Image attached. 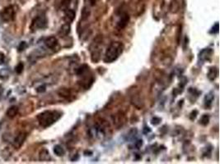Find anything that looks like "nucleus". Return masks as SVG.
I'll list each match as a JSON object with an SVG mask.
<instances>
[{
	"mask_svg": "<svg viewBox=\"0 0 220 164\" xmlns=\"http://www.w3.org/2000/svg\"><path fill=\"white\" fill-rule=\"evenodd\" d=\"M69 3H70V0H63L61 6H62V8H64V9L67 10L68 8V6H69Z\"/></svg>",
	"mask_w": 220,
	"mask_h": 164,
	"instance_id": "obj_18",
	"label": "nucleus"
},
{
	"mask_svg": "<svg viewBox=\"0 0 220 164\" xmlns=\"http://www.w3.org/2000/svg\"><path fill=\"white\" fill-rule=\"evenodd\" d=\"M124 50V46L122 43L120 42H112L109 46L107 49L104 55V62L106 63L115 62V60L120 57Z\"/></svg>",
	"mask_w": 220,
	"mask_h": 164,
	"instance_id": "obj_1",
	"label": "nucleus"
},
{
	"mask_svg": "<svg viewBox=\"0 0 220 164\" xmlns=\"http://www.w3.org/2000/svg\"><path fill=\"white\" fill-rule=\"evenodd\" d=\"M91 2V5L92 6H94L96 3V0H90Z\"/></svg>",
	"mask_w": 220,
	"mask_h": 164,
	"instance_id": "obj_21",
	"label": "nucleus"
},
{
	"mask_svg": "<svg viewBox=\"0 0 220 164\" xmlns=\"http://www.w3.org/2000/svg\"><path fill=\"white\" fill-rule=\"evenodd\" d=\"M214 26H215V28L213 27V30L211 31V33H218V23H216Z\"/></svg>",
	"mask_w": 220,
	"mask_h": 164,
	"instance_id": "obj_19",
	"label": "nucleus"
},
{
	"mask_svg": "<svg viewBox=\"0 0 220 164\" xmlns=\"http://www.w3.org/2000/svg\"><path fill=\"white\" fill-rule=\"evenodd\" d=\"M70 30H71V26H70L69 23H66L64 25H63L60 28V31H59V34H60L61 36H67L68 34L70 33Z\"/></svg>",
	"mask_w": 220,
	"mask_h": 164,
	"instance_id": "obj_9",
	"label": "nucleus"
},
{
	"mask_svg": "<svg viewBox=\"0 0 220 164\" xmlns=\"http://www.w3.org/2000/svg\"><path fill=\"white\" fill-rule=\"evenodd\" d=\"M16 10L13 6H8L5 8H3V11L0 13V18L1 19L5 21V22H9L13 21L15 18Z\"/></svg>",
	"mask_w": 220,
	"mask_h": 164,
	"instance_id": "obj_3",
	"label": "nucleus"
},
{
	"mask_svg": "<svg viewBox=\"0 0 220 164\" xmlns=\"http://www.w3.org/2000/svg\"><path fill=\"white\" fill-rule=\"evenodd\" d=\"M130 21V16L127 13H123L121 14L120 18V20L117 22V28L120 30H122L124 28L126 27L128 23Z\"/></svg>",
	"mask_w": 220,
	"mask_h": 164,
	"instance_id": "obj_5",
	"label": "nucleus"
},
{
	"mask_svg": "<svg viewBox=\"0 0 220 164\" xmlns=\"http://www.w3.org/2000/svg\"><path fill=\"white\" fill-rule=\"evenodd\" d=\"M23 67H24V66H23V64L22 63V62H20V63H18V66L16 67L15 70H16V72L18 73V74H20V73H22L23 71Z\"/></svg>",
	"mask_w": 220,
	"mask_h": 164,
	"instance_id": "obj_17",
	"label": "nucleus"
},
{
	"mask_svg": "<svg viewBox=\"0 0 220 164\" xmlns=\"http://www.w3.org/2000/svg\"><path fill=\"white\" fill-rule=\"evenodd\" d=\"M39 158H40V160H41V161H48V160L50 159V154H49V152L46 149H42L40 152Z\"/></svg>",
	"mask_w": 220,
	"mask_h": 164,
	"instance_id": "obj_11",
	"label": "nucleus"
},
{
	"mask_svg": "<svg viewBox=\"0 0 220 164\" xmlns=\"http://www.w3.org/2000/svg\"><path fill=\"white\" fill-rule=\"evenodd\" d=\"M26 138H27V134L24 132H21L16 136L14 141H13V145L16 149H19L22 145L23 144L24 141H25Z\"/></svg>",
	"mask_w": 220,
	"mask_h": 164,
	"instance_id": "obj_6",
	"label": "nucleus"
},
{
	"mask_svg": "<svg viewBox=\"0 0 220 164\" xmlns=\"http://www.w3.org/2000/svg\"><path fill=\"white\" fill-rule=\"evenodd\" d=\"M26 46H27V45H26V43L25 42H22V43H21V45L19 46V50H20V51H23V50L26 48Z\"/></svg>",
	"mask_w": 220,
	"mask_h": 164,
	"instance_id": "obj_20",
	"label": "nucleus"
},
{
	"mask_svg": "<svg viewBox=\"0 0 220 164\" xmlns=\"http://www.w3.org/2000/svg\"><path fill=\"white\" fill-rule=\"evenodd\" d=\"M18 107L17 106H13L8 108V110L7 111V116H8L9 118H13L17 116V114L18 113Z\"/></svg>",
	"mask_w": 220,
	"mask_h": 164,
	"instance_id": "obj_10",
	"label": "nucleus"
},
{
	"mask_svg": "<svg viewBox=\"0 0 220 164\" xmlns=\"http://www.w3.org/2000/svg\"><path fill=\"white\" fill-rule=\"evenodd\" d=\"M45 45L47 48L53 49L58 45V40L55 36H50L45 39Z\"/></svg>",
	"mask_w": 220,
	"mask_h": 164,
	"instance_id": "obj_7",
	"label": "nucleus"
},
{
	"mask_svg": "<svg viewBox=\"0 0 220 164\" xmlns=\"http://www.w3.org/2000/svg\"><path fill=\"white\" fill-rule=\"evenodd\" d=\"M218 76V69L216 67H212L210 68V72L208 73V77L210 80H214Z\"/></svg>",
	"mask_w": 220,
	"mask_h": 164,
	"instance_id": "obj_12",
	"label": "nucleus"
},
{
	"mask_svg": "<svg viewBox=\"0 0 220 164\" xmlns=\"http://www.w3.org/2000/svg\"><path fill=\"white\" fill-rule=\"evenodd\" d=\"M213 100H214V97H213L212 95L210 96V95H208L207 96L205 97V106H206V107H210L211 104H212Z\"/></svg>",
	"mask_w": 220,
	"mask_h": 164,
	"instance_id": "obj_15",
	"label": "nucleus"
},
{
	"mask_svg": "<svg viewBox=\"0 0 220 164\" xmlns=\"http://www.w3.org/2000/svg\"><path fill=\"white\" fill-rule=\"evenodd\" d=\"M54 153H55L57 156L61 157L65 154V151L61 145H59V144H58V145H55V146L54 147Z\"/></svg>",
	"mask_w": 220,
	"mask_h": 164,
	"instance_id": "obj_13",
	"label": "nucleus"
},
{
	"mask_svg": "<svg viewBox=\"0 0 220 164\" xmlns=\"http://www.w3.org/2000/svg\"><path fill=\"white\" fill-rule=\"evenodd\" d=\"M47 25V19L44 15L38 16L32 21L31 29L32 30H38V29H44Z\"/></svg>",
	"mask_w": 220,
	"mask_h": 164,
	"instance_id": "obj_4",
	"label": "nucleus"
},
{
	"mask_svg": "<svg viewBox=\"0 0 220 164\" xmlns=\"http://www.w3.org/2000/svg\"><path fill=\"white\" fill-rule=\"evenodd\" d=\"M74 18H75L74 11L72 10V9H68V8L67 10H65L64 20L66 23H71L72 21H73Z\"/></svg>",
	"mask_w": 220,
	"mask_h": 164,
	"instance_id": "obj_8",
	"label": "nucleus"
},
{
	"mask_svg": "<svg viewBox=\"0 0 220 164\" xmlns=\"http://www.w3.org/2000/svg\"><path fill=\"white\" fill-rule=\"evenodd\" d=\"M209 121H210V117L207 115H204L202 117H201V120H200V123L203 125V126H206V125L209 123Z\"/></svg>",
	"mask_w": 220,
	"mask_h": 164,
	"instance_id": "obj_16",
	"label": "nucleus"
},
{
	"mask_svg": "<svg viewBox=\"0 0 220 164\" xmlns=\"http://www.w3.org/2000/svg\"><path fill=\"white\" fill-rule=\"evenodd\" d=\"M90 15V11L88 9V8H84L82 11V19L83 20H86L88 19V17Z\"/></svg>",
	"mask_w": 220,
	"mask_h": 164,
	"instance_id": "obj_14",
	"label": "nucleus"
},
{
	"mask_svg": "<svg viewBox=\"0 0 220 164\" xmlns=\"http://www.w3.org/2000/svg\"><path fill=\"white\" fill-rule=\"evenodd\" d=\"M62 116V113L58 111H45L37 116L39 124L42 127H50L56 122Z\"/></svg>",
	"mask_w": 220,
	"mask_h": 164,
	"instance_id": "obj_2",
	"label": "nucleus"
}]
</instances>
